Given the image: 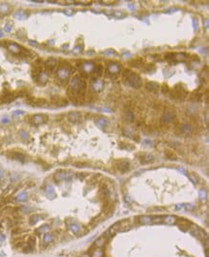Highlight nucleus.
<instances>
[{
	"mask_svg": "<svg viewBox=\"0 0 209 257\" xmlns=\"http://www.w3.org/2000/svg\"><path fill=\"white\" fill-rule=\"evenodd\" d=\"M14 17H17V18H24L26 17V14L24 12H17V13H16Z\"/></svg>",
	"mask_w": 209,
	"mask_h": 257,
	"instance_id": "obj_40",
	"label": "nucleus"
},
{
	"mask_svg": "<svg viewBox=\"0 0 209 257\" xmlns=\"http://www.w3.org/2000/svg\"><path fill=\"white\" fill-rule=\"evenodd\" d=\"M94 108L99 110V111H104V112H112V110L107 108Z\"/></svg>",
	"mask_w": 209,
	"mask_h": 257,
	"instance_id": "obj_45",
	"label": "nucleus"
},
{
	"mask_svg": "<svg viewBox=\"0 0 209 257\" xmlns=\"http://www.w3.org/2000/svg\"><path fill=\"white\" fill-rule=\"evenodd\" d=\"M120 71V66L119 64H117V63H111L107 67V72L111 73L112 74L118 73Z\"/></svg>",
	"mask_w": 209,
	"mask_h": 257,
	"instance_id": "obj_13",
	"label": "nucleus"
},
{
	"mask_svg": "<svg viewBox=\"0 0 209 257\" xmlns=\"http://www.w3.org/2000/svg\"><path fill=\"white\" fill-rule=\"evenodd\" d=\"M48 229H49V226L48 225H43L42 226L41 228L39 229V232H41V233H43V232H47Z\"/></svg>",
	"mask_w": 209,
	"mask_h": 257,
	"instance_id": "obj_44",
	"label": "nucleus"
},
{
	"mask_svg": "<svg viewBox=\"0 0 209 257\" xmlns=\"http://www.w3.org/2000/svg\"><path fill=\"white\" fill-rule=\"evenodd\" d=\"M131 229V225L129 224L128 220H123L120 222V232H125Z\"/></svg>",
	"mask_w": 209,
	"mask_h": 257,
	"instance_id": "obj_19",
	"label": "nucleus"
},
{
	"mask_svg": "<svg viewBox=\"0 0 209 257\" xmlns=\"http://www.w3.org/2000/svg\"><path fill=\"white\" fill-rule=\"evenodd\" d=\"M145 144H148V145H149V146H152L153 145V143L151 141H149V140H145V142H144Z\"/></svg>",
	"mask_w": 209,
	"mask_h": 257,
	"instance_id": "obj_54",
	"label": "nucleus"
},
{
	"mask_svg": "<svg viewBox=\"0 0 209 257\" xmlns=\"http://www.w3.org/2000/svg\"><path fill=\"white\" fill-rule=\"evenodd\" d=\"M4 30H5L6 32H10L12 30V25H9V24H8V25H6Z\"/></svg>",
	"mask_w": 209,
	"mask_h": 257,
	"instance_id": "obj_52",
	"label": "nucleus"
},
{
	"mask_svg": "<svg viewBox=\"0 0 209 257\" xmlns=\"http://www.w3.org/2000/svg\"><path fill=\"white\" fill-rule=\"evenodd\" d=\"M181 132L183 133H186V134H188V133H191V132H192V128H191V126L188 124L186 125H183L181 127Z\"/></svg>",
	"mask_w": 209,
	"mask_h": 257,
	"instance_id": "obj_29",
	"label": "nucleus"
},
{
	"mask_svg": "<svg viewBox=\"0 0 209 257\" xmlns=\"http://www.w3.org/2000/svg\"><path fill=\"white\" fill-rule=\"evenodd\" d=\"M81 118H82V115H81L79 112H76V111H72V112H70L67 114V119L69 121L73 123V124H76V123H79L81 121Z\"/></svg>",
	"mask_w": 209,
	"mask_h": 257,
	"instance_id": "obj_8",
	"label": "nucleus"
},
{
	"mask_svg": "<svg viewBox=\"0 0 209 257\" xmlns=\"http://www.w3.org/2000/svg\"><path fill=\"white\" fill-rule=\"evenodd\" d=\"M190 230H191V232H192L193 234L195 235L196 237H198V239H201V240H204V239H207V234L205 233V232L202 230V229H201L200 227H198L197 225H192L190 226Z\"/></svg>",
	"mask_w": 209,
	"mask_h": 257,
	"instance_id": "obj_4",
	"label": "nucleus"
},
{
	"mask_svg": "<svg viewBox=\"0 0 209 257\" xmlns=\"http://www.w3.org/2000/svg\"><path fill=\"white\" fill-rule=\"evenodd\" d=\"M46 191H47V194H53L54 195V189H53V188L51 186H48L47 189H46Z\"/></svg>",
	"mask_w": 209,
	"mask_h": 257,
	"instance_id": "obj_48",
	"label": "nucleus"
},
{
	"mask_svg": "<svg viewBox=\"0 0 209 257\" xmlns=\"http://www.w3.org/2000/svg\"><path fill=\"white\" fill-rule=\"evenodd\" d=\"M9 49L11 51H13V52H14V53H18L21 49H20V45H16V44H11V45H9Z\"/></svg>",
	"mask_w": 209,
	"mask_h": 257,
	"instance_id": "obj_27",
	"label": "nucleus"
},
{
	"mask_svg": "<svg viewBox=\"0 0 209 257\" xmlns=\"http://www.w3.org/2000/svg\"><path fill=\"white\" fill-rule=\"evenodd\" d=\"M70 71H71V68H70L69 65H67V66H61V67L59 68L57 73H58V76L61 79H66V78H67V77L70 76V73H71Z\"/></svg>",
	"mask_w": 209,
	"mask_h": 257,
	"instance_id": "obj_6",
	"label": "nucleus"
},
{
	"mask_svg": "<svg viewBox=\"0 0 209 257\" xmlns=\"http://www.w3.org/2000/svg\"><path fill=\"white\" fill-rule=\"evenodd\" d=\"M145 88H147V90H148L149 92L154 93V92H157V90L159 89V85H158V83H156V82L150 81V82H148V83L145 84Z\"/></svg>",
	"mask_w": 209,
	"mask_h": 257,
	"instance_id": "obj_14",
	"label": "nucleus"
},
{
	"mask_svg": "<svg viewBox=\"0 0 209 257\" xmlns=\"http://www.w3.org/2000/svg\"><path fill=\"white\" fill-rule=\"evenodd\" d=\"M184 208V205L182 203H179L177 204V205H176V209L177 210V211H179V210H182Z\"/></svg>",
	"mask_w": 209,
	"mask_h": 257,
	"instance_id": "obj_50",
	"label": "nucleus"
},
{
	"mask_svg": "<svg viewBox=\"0 0 209 257\" xmlns=\"http://www.w3.org/2000/svg\"><path fill=\"white\" fill-rule=\"evenodd\" d=\"M70 229L73 233H77V232L80 230V225L77 224V223H71L70 225Z\"/></svg>",
	"mask_w": 209,
	"mask_h": 257,
	"instance_id": "obj_31",
	"label": "nucleus"
},
{
	"mask_svg": "<svg viewBox=\"0 0 209 257\" xmlns=\"http://www.w3.org/2000/svg\"><path fill=\"white\" fill-rule=\"evenodd\" d=\"M138 219H139L140 224H144V225H149L152 223V218L149 216H142Z\"/></svg>",
	"mask_w": 209,
	"mask_h": 257,
	"instance_id": "obj_16",
	"label": "nucleus"
},
{
	"mask_svg": "<svg viewBox=\"0 0 209 257\" xmlns=\"http://www.w3.org/2000/svg\"><path fill=\"white\" fill-rule=\"evenodd\" d=\"M27 245L30 246L31 249H33L34 246H35V245H36V239H35V237H30V239H29V241H28Z\"/></svg>",
	"mask_w": 209,
	"mask_h": 257,
	"instance_id": "obj_35",
	"label": "nucleus"
},
{
	"mask_svg": "<svg viewBox=\"0 0 209 257\" xmlns=\"http://www.w3.org/2000/svg\"><path fill=\"white\" fill-rule=\"evenodd\" d=\"M92 87L95 92H99V91H101L102 90V88H103V81L95 79V83L92 85Z\"/></svg>",
	"mask_w": 209,
	"mask_h": 257,
	"instance_id": "obj_21",
	"label": "nucleus"
},
{
	"mask_svg": "<svg viewBox=\"0 0 209 257\" xmlns=\"http://www.w3.org/2000/svg\"><path fill=\"white\" fill-rule=\"evenodd\" d=\"M2 35H3V33H2V32H0V37L2 36Z\"/></svg>",
	"mask_w": 209,
	"mask_h": 257,
	"instance_id": "obj_62",
	"label": "nucleus"
},
{
	"mask_svg": "<svg viewBox=\"0 0 209 257\" xmlns=\"http://www.w3.org/2000/svg\"><path fill=\"white\" fill-rule=\"evenodd\" d=\"M177 219H178V218H176V217H174V216H166V217L163 218V221H164L166 224H170V225L176 223Z\"/></svg>",
	"mask_w": 209,
	"mask_h": 257,
	"instance_id": "obj_18",
	"label": "nucleus"
},
{
	"mask_svg": "<svg viewBox=\"0 0 209 257\" xmlns=\"http://www.w3.org/2000/svg\"><path fill=\"white\" fill-rule=\"evenodd\" d=\"M27 198V195H26L25 192H22V193H20L18 196H17V200L18 201H24Z\"/></svg>",
	"mask_w": 209,
	"mask_h": 257,
	"instance_id": "obj_42",
	"label": "nucleus"
},
{
	"mask_svg": "<svg viewBox=\"0 0 209 257\" xmlns=\"http://www.w3.org/2000/svg\"><path fill=\"white\" fill-rule=\"evenodd\" d=\"M200 198H201V200H204L206 198V191L204 189H201L200 190Z\"/></svg>",
	"mask_w": 209,
	"mask_h": 257,
	"instance_id": "obj_43",
	"label": "nucleus"
},
{
	"mask_svg": "<svg viewBox=\"0 0 209 257\" xmlns=\"http://www.w3.org/2000/svg\"><path fill=\"white\" fill-rule=\"evenodd\" d=\"M161 90H162V93L166 94V93H168V92L170 91V89H169V87H168V85L164 84V85H163V86H162V87H161Z\"/></svg>",
	"mask_w": 209,
	"mask_h": 257,
	"instance_id": "obj_46",
	"label": "nucleus"
},
{
	"mask_svg": "<svg viewBox=\"0 0 209 257\" xmlns=\"http://www.w3.org/2000/svg\"><path fill=\"white\" fill-rule=\"evenodd\" d=\"M36 79H38L39 81H41L42 83V84H45V82L47 81V76H46V74H45V73H41L38 76V77H37Z\"/></svg>",
	"mask_w": 209,
	"mask_h": 257,
	"instance_id": "obj_28",
	"label": "nucleus"
},
{
	"mask_svg": "<svg viewBox=\"0 0 209 257\" xmlns=\"http://www.w3.org/2000/svg\"><path fill=\"white\" fill-rule=\"evenodd\" d=\"M3 178V171L1 169H0V180Z\"/></svg>",
	"mask_w": 209,
	"mask_h": 257,
	"instance_id": "obj_60",
	"label": "nucleus"
},
{
	"mask_svg": "<svg viewBox=\"0 0 209 257\" xmlns=\"http://www.w3.org/2000/svg\"><path fill=\"white\" fill-rule=\"evenodd\" d=\"M176 223H178V224H179V228L181 229L182 231H187V230H189V228H190L189 225L191 224V222H190L189 220L185 219V218L177 219Z\"/></svg>",
	"mask_w": 209,
	"mask_h": 257,
	"instance_id": "obj_11",
	"label": "nucleus"
},
{
	"mask_svg": "<svg viewBox=\"0 0 209 257\" xmlns=\"http://www.w3.org/2000/svg\"><path fill=\"white\" fill-rule=\"evenodd\" d=\"M118 166V169L120 170V171H121L123 173L126 172L127 170L129 169V167H130V164H129V161H124V160H121V161H119V163L117 164Z\"/></svg>",
	"mask_w": 209,
	"mask_h": 257,
	"instance_id": "obj_10",
	"label": "nucleus"
},
{
	"mask_svg": "<svg viewBox=\"0 0 209 257\" xmlns=\"http://www.w3.org/2000/svg\"><path fill=\"white\" fill-rule=\"evenodd\" d=\"M83 68H84V72L89 73L90 71H93L94 66H93L91 63H86V64H84V65H83Z\"/></svg>",
	"mask_w": 209,
	"mask_h": 257,
	"instance_id": "obj_34",
	"label": "nucleus"
},
{
	"mask_svg": "<svg viewBox=\"0 0 209 257\" xmlns=\"http://www.w3.org/2000/svg\"><path fill=\"white\" fill-rule=\"evenodd\" d=\"M32 2H36V3H43L45 1L43 0H33Z\"/></svg>",
	"mask_w": 209,
	"mask_h": 257,
	"instance_id": "obj_55",
	"label": "nucleus"
},
{
	"mask_svg": "<svg viewBox=\"0 0 209 257\" xmlns=\"http://www.w3.org/2000/svg\"><path fill=\"white\" fill-rule=\"evenodd\" d=\"M20 135L21 136V138L22 139H27L28 138V133H26V132H20Z\"/></svg>",
	"mask_w": 209,
	"mask_h": 257,
	"instance_id": "obj_47",
	"label": "nucleus"
},
{
	"mask_svg": "<svg viewBox=\"0 0 209 257\" xmlns=\"http://www.w3.org/2000/svg\"><path fill=\"white\" fill-rule=\"evenodd\" d=\"M92 72L95 73V76H102V73H103V66L100 65V64H98V65H96L95 67H94V69H93Z\"/></svg>",
	"mask_w": 209,
	"mask_h": 257,
	"instance_id": "obj_22",
	"label": "nucleus"
},
{
	"mask_svg": "<svg viewBox=\"0 0 209 257\" xmlns=\"http://www.w3.org/2000/svg\"><path fill=\"white\" fill-rule=\"evenodd\" d=\"M127 81H128V84L130 86H132L133 88H136V89H138V88L142 86V79L137 73H131L130 76L127 77Z\"/></svg>",
	"mask_w": 209,
	"mask_h": 257,
	"instance_id": "obj_2",
	"label": "nucleus"
},
{
	"mask_svg": "<svg viewBox=\"0 0 209 257\" xmlns=\"http://www.w3.org/2000/svg\"><path fill=\"white\" fill-rule=\"evenodd\" d=\"M47 122V116L43 115V114H37L34 115L31 118V123L35 126H40V125L45 124Z\"/></svg>",
	"mask_w": 209,
	"mask_h": 257,
	"instance_id": "obj_5",
	"label": "nucleus"
},
{
	"mask_svg": "<svg viewBox=\"0 0 209 257\" xmlns=\"http://www.w3.org/2000/svg\"><path fill=\"white\" fill-rule=\"evenodd\" d=\"M179 170H180V171H182V173H184V174H187L186 170H184L183 168H179Z\"/></svg>",
	"mask_w": 209,
	"mask_h": 257,
	"instance_id": "obj_61",
	"label": "nucleus"
},
{
	"mask_svg": "<svg viewBox=\"0 0 209 257\" xmlns=\"http://www.w3.org/2000/svg\"><path fill=\"white\" fill-rule=\"evenodd\" d=\"M171 94H172L171 97L173 98V99L184 100L187 97V95H188V92L185 89V87H183L181 85H176Z\"/></svg>",
	"mask_w": 209,
	"mask_h": 257,
	"instance_id": "obj_1",
	"label": "nucleus"
},
{
	"mask_svg": "<svg viewBox=\"0 0 209 257\" xmlns=\"http://www.w3.org/2000/svg\"><path fill=\"white\" fill-rule=\"evenodd\" d=\"M131 73H132V71H130V70H125V71L123 72V77H128Z\"/></svg>",
	"mask_w": 209,
	"mask_h": 257,
	"instance_id": "obj_49",
	"label": "nucleus"
},
{
	"mask_svg": "<svg viewBox=\"0 0 209 257\" xmlns=\"http://www.w3.org/2000/svg\"><path fill=\"white\" fill-rule=\"evenodd\" d=\"M95 123H96V125H98L99 128H103L108 124V121H107V119L104 118V117H100V118H98V120L95 121Z\"/></svg>",
	"mask_w": 209,
	"mask_h": 257,
	"instance_id": "obj_25",
	"label": "nucleus"
},
{
	"mask_svg": "<svg viewBox=\"0 0 209 257\" xmlns=\"http://www.w3.org/2000/svg\"><path fill=\"white\" fill-rule=\"evenodd\" d=\"M163 222V218L162 217H155V218H152V223H161Z\"/></svg>",
	"mask_w": 209,
	"mask_h": 257,
	"instance_id": "obj_41",
	"label": "nucleus"
},
{
	"mask_svg": "<svg viewBox=\"0 0 209 257\" xmlns=\"http://www.w3.org/2000/svg\"><path fill=\"white\" fill-rule=\"evenodd\" d=\"M107 239H106L104 236H102V237H99L98 239V240L95 242V246L98 247V249H103L104 246H106V244H107Z\"/></svg>",
	"mask_w": 209,
	"mask_h": 257,
	"instance_id": "obj_15",
	"label": "nucleus"
},
{
	"mask_svg": "<svg viewBox=\"0 0 209 257\" xmlns=\"http://www.w3.org/2000/svg\"><path fill=\"white\" fill-rule=\"evenodd\" d=\"M113 16H115V17H123L125 16V14L123 12H120V11H115L113 12Z\"/></svg>",
	"mask_w": 209,
	"mask_h": 257,
	"instance_id": "obj_39",
	"label": "nucleus"
},
{
	"mask_svg": "<svg viewBox=\"0 0 209 257\" xmlns=\"http://www.w3.org/2000/svg\"><path fill=\"white\" fill-rule=\"evenodd\" d=\"M65 14L67 15V16H71V15L73 14V11L72 10H70V9H67V10L65 11Z\"/></svg>",
	"mask_w": 209,
	"mask_h": 257,
	"instance_id": "obj_51",
	"label": "nucleus"
},
{
	"mask_svg": "<svg viewBox=\"0 0 209 257\" xmlns=\"http://www.w3.org/2000/svg\"><path fill=\"white\" fill-rule=\"evenodd\" d=\"M42 73V61L41 60H37L36 62L34 63L33 65V70H32V76L34 78H37L40 73Z\"/></svg>",
	"mask_w": 209,
	"mask_h": 257,
	"instance_id": "obj_7",
	"label": "nucleus"
},
{
	"mask_svg": "<svg viewBox=\"0 0 209 257\" xmlns=\"http://www.w3.org/2000/svg\"><path fill=\"white\" fill-rule=\"evenodd\" d=\"M29 44H30V45H38V44H37L36 42H33V41H29Z\"/></svg>",
	"mask_w": 209,
	"mask_h": 257,
	"instance_id": "obj_57",
	"label": "nucleus"
},
{
	"mask_svg": "<svg viewBox=\"0 0 209 257\" xmlns=\"http://www.w3.org/2000/svg\"><path fill=\"white\" fill-rule=\"evenodd\" d=\"M10 11V6L6 3H3V4H0V13L2 14H7Z\"/></svg>",
	"mask_w": 209,
	"mask_h": 257,
	"instance_id": "obj_26",
	"label": "nucleus"
},
{
	"mask_svg": "<svg viewBox=\"0 0 209 257\" xmlns=\"http://www.w3.org/2000/svg\"><path fill=\"white\" fill-rule=\"evenodd\" d=\"M165 153H166V156H167L170 160H176V158H176V155L173 153V151H172V150L169 149V150H167Z\"/></svg>",
	"mask_w": 209,
	"mask_h": 257,
	"instance_id": "obj_30",
	"label": "nucleus"
},
{
	"mask_svg": "<svg viewBox=\"0 0 209 257\" xmlns=\"http://www.w3.org/2000/svg\"><path fill=\"white\" fill-rule=\"evenodd\" d=\"M40 216L38 215H35V216H32L30 218V224H36L37 222H38V220L40 219Z\"/></svg>",
	"mask_w": 209,
	"mask_h": 257,
	"instance_id": "obj_36",
	"label": "nucleus"
},
{
	"mask_svg": "<svg viewBox=\"0 0 209 257\" xmlns=\"http://www.w3.org/2000/svg\"><path fill=\"white\" fill-rule=\"evenodd\" d=\"M14 94L12 93H6V94H3L2 96H1V101H2L3 102H5V104H8V102H11L12 101H14Z\"/></svg>",
	"mask_w": 209,
	"mask_h": 257,
	"instance_id": "obj_17",
	"label": "nucleus"
},
{
	"mask_svg": "<svg viewBox=\"0 0 209 257\" xmlns=\"http://www.w3.org/2000/svg\"><path fill=\"white\" fill-rule=\"evenodd\" d=\"M57 65H58V62L54 58H49L45 62V68L48 72H51V73L55 71V69L57 68Z\"/></svg>",
	"mask_w": 209,
	"mask_h": 257,
	"instance_id": "obj_9",
	"label": "nucleus"
},
{
	"mask_svg": "<svg viewBox=\"0 0 209 257\" xmlns=\"http://www.w3.org/2000/svg\"><path fill=\"white\" fill-rule=\"evenodd\" d=\"M104 252L101 249H95L92 251L91 257H103Z\"/></svg>",
	"mask_w": 209,
	"mask_h": 257,
	"instance_id": "obj_24",
	"label": "nucleus"
},
{
	"mask_svg": "<svg viewBox=\"0 0 209 257\" xmlns=\"http://www.w3.org/2000/svg\"><path fill=\"white\" fill-rule=\"evenodd\" d=\"M130 64L132 66H134V67H139L140 64H142V60L141 59H136V60H133V61H131Z\"/></svg>",
	"mask_w": 209,
	"mask_h": 257,
	"instance_id": "obj_38",
	"label": "nucleus"
},
{
	"mask_svg": "<svg viewBox=\"0 0 209 257\" xmlns=\"http://www.w3.org/2000/svg\"><path fill=\"white\" fill-rule=\"evenodd\" d=\"M11 158H14V160H17V161H22V162L25 161V156L20 152H12Z\"/></svg>",
	"mask_w": 209,
	"mask_h": 257,
	"instance_id": "obj_20",
	"label": "nucleus"
},
{
	"mask_svg": "<svg viewBox=\"0 0 209 257\" xmlns=\"http://www.w3.org/2000/svg\"><path fill=\"white\" fill-rule=\"evenodd\" d=\"M186 59L187 56L184 53H176L173 55V61L176 62H181V61H185Z\"/></svg>",
	"mask_w": 209,
	"mask_h": 257,
	"instance_id": "obj_23",
	"label": "nucleus"
},
{
	"mask_svg": "<svg viewBox=\"0 0 209 257\" xmlns=\"http://www.w3.org/2000/svg\"><path fill=\"white\" fill-rule=\"evenodd\" d=\"M105 53L106 54H109V53H110V54H113V53H115V51H113V50H107L105 52Z\"/></svg>",
	"mask_w": 209,
	"mask_h": 257,
	"instance_id": "obj_58",
	"label": "nucleus"
},
{
	"mask_svg": "<svg viewBox=\"0 0 209 257\" xmlns=\"http://www.w3.org/2000/svg\"><path fill=\"white\" fill-rule=\"evenodd\" d=\"M52 240H53L52 234H49V233H45V236H43V242H45V244H48V243H50V242Z\"/></svg>",
	"mask_w": 209,
	"mask_h": 257,
	"instance_id": "obj_32",
	"label": "nucleus"
},
{
	"mask_svg": "<svg viewBox=\"0 0 209 257\" xmlns=\"http://www.w3.org/2000/svg\"><path fill=\"white\" fill-rule=\"evenodd\" d=\"M125 117H126V120H128L129 122H132L134 120V114L133 112H131V111H127L125 114Z\"/></svg>",
	"mask_w": 209,
	"mask_h": 257,
	"instance_id": "obj_37",
	"label": "nucleus"
},
{
	"mask_svg": "<svg viewBox=\"0 0 209 257\" xmlns=\"http://www.w3.org/2000/svg\"><path fill=\"white\" fill-rule=\"evenodd\" d=\"M186 208H187V209H190V210H192L193 208H194V207H193L192 205H190V204H187V205H186Z\"/></svg>",
	"mask_w": 209,
	"mask_h": 257,
	"instance_id": "obj_56",
	"label": "nucleus"
},
{
	"mask_svg": "<svg viewBox=\"0 0 209 257\" xmlns=\"http://www.w3.org/2000/svg\"><path fill=\"white\" fill-rule=\"evenodd\" d=\"M152 160H153L152 155H150V154H145V155L143 157L142 161L143 162H149V161H152Z\"/></svg>",
	"mask_w": 209,
	"mask_h": 257,
	"instance_id": "obj_33",
	"label": "nucleus"
},
{
	"mask_svg": "<svg viewBox=\"0 0 209 257\" xmlns=\"http://www.w3.org/2000/svg\"><path fill=\"white\" fill-rule=\"evenodd\" d=\"M21 114H24V112H23V111H20V110H18V111H14V112L13 113V115H14V116H16V115H21Z\"/></svg>",
	"mask_w": 209,
	"mask_h": 257,
	"instance_id": "obj_53",
	"label": "nucleus"
},
{
	"mask_svg": "<svg viewBox=\"0 0 209 257\" xmlns=\"http://www.w3.org/2000/svg\"><path fill=\"white\" fill-rule=\"evenodd\" d=\"M70 177H71V175H70V173L63 172V171H60V172L55 173V175H54V178H55L56 180H57V181H62V180H67V179H70Z\"/></svg>",
	"mask_w": 209,
	"mask_h": 257,
	"instance_id": "obj_12",
	"label": "nucleus"
},
{
	"mask_svg": "<svg viewBox=\"0 0 209 257\" xmlns=\"http://www.w3.org/2000/svg\"><path fill=\"white\" fill-rule=\"evenodd\" d=\"M81 257H91V255H90L89 253H85V254H83Z\"/></svg>",
	"mask_w": 209,
	"mask_h": 257,
	"instance_id": "obj_59",
	"label": "nucleus"
},
{
	"mask_svg": "<svg viewBox=\"0 0 209 257\" xmlns=\"http://www.w3.org/2000/svg\"><path fill=\"white\" fill-rule=\"evenodd\" d=\"M174 117H176V112H174L173 109L166 110V111L163 113V115L161 116V124H163V125L169 124V123L173 121Z\"/></svg>",
	"mask_w": 209,
	"mask_h": 257,
	"instance_id": "obj_3",
	"label": "nucleus"
}]
</instances>
